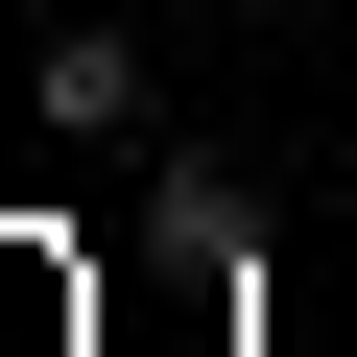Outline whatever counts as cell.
<instances>
[{"label":"cell","mask_w":357,"mask_h":357,"mask_svg":"<svg viewBox=\"0 0 357 357\" xmlns=\"http://www.w3.org/2000/svg\"><path fill=\"white\" fill-rule=\"evenodd\" d=\"M24 119H48V143H143V119H167L143 24H48V48H24Z\"/></svg>","instance_id":"6da1fadb"},{"label":"cell","mask_w":357,"mask_h":357,"mask_svg":"<svg viewBox=\"0 0 357 357\" xmlns=\"http://www.w3.org/2000/svg\"><path fill=\"white\" fill-rule=\"evenodd\" d=\"M48 310H72V262H48V238H0V357H72Z\"/></svg>","instance_id":"7a4b0ae2"}]
</instances>
